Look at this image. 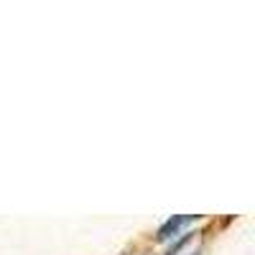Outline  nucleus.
Wrapping results in <instances>:
<instances>
[{
	"mask_svg": "<svg viewBox=\"0 0 255 255\" xmlns=\"http://www.w3.org/2000/svg\"><path fill=\"white\" fill-rule=\"evenodd\" d=\"M184 222H189V217H181V215L171 217L166 225H161V227H158V240H168L171 235H176V230H179Z\"/></svg>",
	"mask_w": 255,
	"mask_h": 255,
	"instance_id": "f257e3e1",
	"label": "nucleus"
},
{
	"mask_svg": "<svg viewBox=\"0 0 255 255\" xmlns=\"http://www.w3.org/2000/svg\"><path fill=\"white\" fill-rule=\"evenodd\" d=\"M189 238H191V235H181V240H179L176 245H171V250H168V255H176V253H179V250H181V248H184V245L189 243Z\"/></svg>",
	"mask_w": 255,
	"mask_h": 255,
	"instance_id": "f03ea898",
	"label": "nucleus"
}]
</instances>
